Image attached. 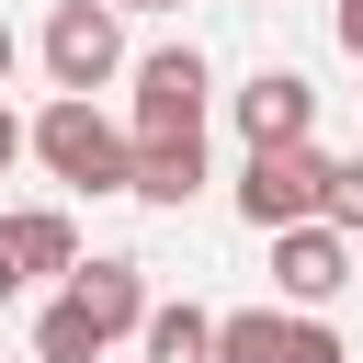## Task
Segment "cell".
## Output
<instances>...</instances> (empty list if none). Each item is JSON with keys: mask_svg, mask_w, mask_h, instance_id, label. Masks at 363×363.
<instances>
[{"mask_svg": "<svg viewBox=\"0 0 363 363\" xmlns=\"http://www.w3.org/2000/svg\"><path fill=\"white\" fill-rule=\"evenodd\" d=\"M352 272H363V238H340L329 216H318V227H284V238H272V284H284V306H306V318H318V306H329V295H340Z\"/></svg>", "mask_w": 363, "mask_h": 363, "instance_id": "7", "label": "cell"}, {"mask_svg": "<svg viewBox=\"0 0 363 363\" xmlns=\"http://www.w3.org/2000/svg\"><path fill=\"white\" fill-rule=\"evenodd\" d=\"M0 295H23V272H11V261H0Z\"/></svg>", "mask_w": 363, "mask_h": 363, "instance_id": "17", "label": "cell"}, {"mask_svg": "<svg viewBox=\"0 0 363 363\" xmlns=\"http://www.w3.org/2000/svg\"><path fill=\"white\" fill-rule=\"evenodd\" d=\"M329 147L306 136V147H250V170H238V216L261 227V238H284V227H318L329 216Z\"/></svg>", "mask_w": 363, "mask_h": 363, "instance_id": "3", "label": "cell"}, {"mask_svg": "<svg viewBox=\"0 0 363 363\" xmlns=\"http://www.w3.org/2000/svg\"><path fill=\"white\" fill-rule=\"evenodd\" d=\"M329 23H340V45H352V57H363V0H340V11H329Z\"/></svg>", "mask_w": 363, "mask_h": 363, "instance_id": "14", "label": "cell"}, {"mask_svg": "<svg viewBox=\"0 0 363 363\" xmlns=\"http://www.w3.org/2000/svg\"><path fill=\"white\" fill-rule=\"evenodd\" d=\"M227 113H238L250 147H306V136H318V79H306V68H250V79L227 91Z\"/></svg>", "mask_w": 363, "mask_h": 363, "instance_id": "6", "label": "cell"}, {"mask_svg": "<svg viewBox=\"0 0 363 363\" xmlns=\"http://www.w3.org/2000/svg\"><path fill=\"white\" fill-rule=\"evenodd\" d=\"M45 79H57L68 102H91L102 79H136V68H125V11H113V0H57V11H45Z\"/></svg>", "mask_w": 363, "mask_h": 363, "instance_id": "4", "label": "cell"}, {"mask_svg": "<svg viewBox=\"0 0 363 363\" xmlns=\"http://www.w3.org/2000/svg\"><path fill=\"white\" fill-rule=\"evenodd\" d=\"M102 352H113V340L91 329V306H79V295H57V306L34 318V363H102Z\"/></svg>", "mask_w": 363, "mask_h": 363, "instance_id": "11", "label": "cell"}, {"mask_svg": "<svg viewBox=\"0 0 363 363\" xmlns=\"http://www.w3.org/2000/svg\"><path fill=\"white\" fill-rule=\"evenodd\" d=\"M113 11H182V0H113Z\"/></svg>", "mask_w": 363, "mask_h": 363, "instance_id": "16", "label": "cell"}, {"mask_svg": "<svg viewBox=\"0 0 363 363\" xmlns=\"http://www.w3.org/2000/svg\"><path fill=\"white\" fill-rule=\"evenodd\" d=\"M11 68H23V34H11V23H0V91H11Z\"/></svg>", "mask_w": 363, "mask_h": 363, "instance_id": "15", "label": "cell"}, {"mask_svg": "<svg viewBox=\"0 0 363 363\" xmlns=\"http://www.w3.org/2000/svg\"><path fill=\"white\" fill-rule=\"evenodd\" d=\"M136 352L147 363H216V306H193V295H170L147 329H136Z\"/></svg>", "mask_w": 363, "mask_h": 363, "instance_id": "9", "label": "cell"}, {"mask_svg": "<svg viewBox=\"0 0 363 363\" xmlns=\"http://www.w3.org/2000/svg\"><path fill=\"white\" fill-rule=\"evenodd\" d=\"M34 159H45V182H68V193H136V125H113L102 102H45L34 113Z\"/></svg>", "mask_w": 363, "mask_h": 363, "instance_id": "1", "label": "cell"}, {"mask_svg": "<svg viewBox=\"0 0 363 363\" xmlns=\"http://www.w3.org/2000/svg\"><path fill=\"white\" fill-rule=\"evenodd\" d=\"M238 11H261V0H238Z\"/></svg>", "mask_w": 363, "mask_h": 363, "instance_id": "18", "label": "cell"}, {"mask_svg": "<svg viewBox=\"0 0 363 363\" xmlns=\"http://www.w3.org/2000/svg\"><path fill=\"white\" fill-rule=\"evenodd\" d=\"M204 102H216V68L204 45H147L136 57V147H204Z\"/></svg>", "mask_w": 363, "mask_h": 363, "instance_id": "2", "label": "cell"}, {"mask_svg": "<svg viewBox=\"0 0 363 363\" xmlns=\"http://www.w3.org/2000/svg\"><path fill=\"white\" fill-rule=\"evenodd\" d=\"M216 363H352V352L306 306H227L216 318Z\"/></svg>", "mask_w": 363, "mask_h": 363, "instance_id": "5", "label": "cell"}, {"mask_svg": "<svg viewBox=\"0 0 363 363\" xmlns=\"http://www.w3.org/2000/svg\"><path fill=\"white\" fill-rule=\"evenodd\" d=\"M204 193V147H136V204H193Z\"/></svg>", "mask_w": 363, "mask_h": 363, "instance_id": "10", "label": "cell"}, {"mask_svg": "<svg viewBox=\"0 0 363 363\" xmlns=\"http://www.w3.org/2000/svg\"><path fill=\"white\" fill-rule=\"evenodd\" d=\"M329 227H340V238H363V147L329 170Z\"/></svg>", "mask_w": 363, "mask_h": 363, "instance_id": "12", "label": "cell"}, {"mask_svg": "<svg viewBox=\"0 0 363 363\" xmlns=\"http://www.w3.org/2000/svg\"><path fill=\"white\" fill-rule=\"evenodd\" d=\"M23 159H34V125H23V113H11V102H0V182H11V170H23Z\"/></svg>", "mask_w": 363, "mask_h": 363, "instance_id": "13", "label": "cell"}, {"mask_svg": "<svg viewBox=\"0 0 363 363\" xmlns=\"http://www.w3.org/2000/svg\"><path fill=\"white\" fill-rule=\"evenodd\" d=\"M0 261H11L23 284H45V272H79V227H68L57 204H11V216H0Z\"/></svg>", "mask_w": 363, "mask_h": 363, "instance_id": "8", "label": "cell"}]
</instances>
